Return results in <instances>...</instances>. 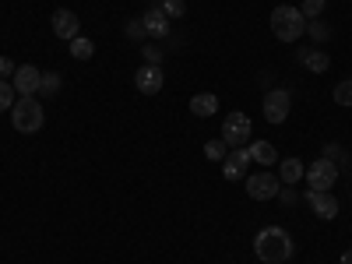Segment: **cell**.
Instances as JSON below:
<instances>
[{"instance_id":"cell-1","label":"cell","mask_w":352,"mask_h":264,"mask_svg":"<svg viewBox=\"0 0 352 264\" xmlns=\"http://www.w3.org/2000/svg\"><path fill=\"white\" fill-rule=\"evenodd\" d=\"M292 236L282 229V226H264L257 229V236H254V254L264 261V264H285L292 257Z\"/></svg>"},{"instance_id":"cell-2","label":"cell","mask_w":352,"mask_h":264,"mask_svg":"<svg viewBox=\"0 0 352 264\" xmlns=\"http://www.w3.org/2000/svg\"><path fill=\"white\" fill-rule=\"evenodd\" d=\"M272 32H275V39H282V43H296V39L307 32L303 11L292 8V4H278V8L272 11Z\"/></svg>"},{"instance_id":"cell-3","label":"cell","mask_w":352,"mask_h":264,"mask_svg":"<svg viewBox=\"0 0 352 264\" xmlns=\"http://www.w3.org/2000/svg\"><path fill=\"white\" fill-rule=\"evenodd\" d=\"M43 106L36 102V96H21L14 106H11V124L18 134H39L43 131Z\"/></svg>"},{"instance_id":"cell-4","label":"cell","mask_w":352,"mask_h":264,"mask_svg":"<svg viewBox=\"0 0 352 264\" xmlns=\"http://www.w3.org/2000/svg\"><path fill=\"white\" fill-rule=\"evenodd\" d=\"M222 141L229 148H247L250 144V116L247 113H229L222 120Z\"/></svg>"},{"instance_id":"cell-5","label":"cell","mask_w":352,"mask_h":264,"mask_svg":"<svg viewBox=\"0 0 352 264\" xmlns=\"http://www.w3.org/2000/svg\"><path fill=\"white\" fill-rule=\"evenodd\" d=\"M307 184H310V190H331L335 187V180H338V166L331 162V159H317V162H310L307 166Z\"/></svg>"},{"instance_id":"cell-6","label":"cell","mask_w":352,"mask_h":264,"mask_svg":"<svg viewBox=\"0 0 352 264\" xmlns=\"http://www.w3.org/2000/svg\"><path fill=\"white\" fill-rule=\"evenodd\" d=\"M289 106H292V99H289L285 88H272V92L264 96V120H268V124H282L289 116Z\"/></svg>"},{"instance_id":"cell-7","label":"cell","mask_w":352,"mask_h":264,"mask_svg":"<svg viewBox=\"0 0 352 264\" xmlns=\"http://www.w3.org/2000/svg\"><path fill=\"white\" fill-rule=\"evenodd\" d=\"M278 187H282V180H278V176H272V173H257V176H250V180H247V194L254 201L278 197Z\"/></svg>"},{"instance_id":"cell-8","label":"cell","mask_w":352,"mask_h":264,"mask_svg":"<svg viewBox=\"0 0 352 264\" xmlns=\"http://www.w3.org/2000/svg\"><path fill=\"white\" fill-rule=\"evenodd\" d=\"M134 85H138V92H141V96H155V92H162L166 74H162L159 64H144V67L134 74Z\"/></svg>"},{"instance_id":"cell-9","label":"cell","mask_w":352,"mask_h":264,"mask_svg":"<svg viewBox=\"0 0 352 264\" xmlns=\"http://www.w3.org/2000/svg\"><path fill=\"white\" fill-rule=\"evenodd\" d=\"M307 204L317 219H335L338 215V197L331 190H307Z\"/></svg>"},{"instance_id":"cell-10","label":"cell","mask_w":352,"mask_h":264,"mask_svg":"<svg viewBox=\"0 0 352 264\" xmlns=\"http://www.w3.org/2000/svg\"><path fill=\"white\" fill-rule=\"evenodd\" d=\"M53 36H56V39H64V43L78 39V36H81V21H78V14H74V11H56V14H53Z\"/></svg>"},{"instance_id":"cell-11","label":"cell","mask_w":352,"mask_h":264,"mask_svg":"<svg viewBox=\"0 0 352 264\" xmlns=\"http://www.w3.org/2000/svg\"><path fill=\"white\" fill-rule=\"evenodd\" d=\"M39 78H43V71H36L32 64H21V67L14 71L11 85H14L18 96H36V92H39Z\"/></svg>"},{"instance_id":"cell-12","label":"cell","mask_w":352,"mask_h":264,"mask_svg":"<svg viewBox=\"0 0 352 264\" xmlns=\"http://www.w3.org/2000/svg\"><path fill=\"white\" fill-rule=\"evenodd\" d=\"M141 25H144V36H152V39H166L169 36V18H166V11L159 4H152L148 11H144Z\"/></svg>"},{"instance_id":"cell-13","label":"cell","mask_w":352,"mask_h":264,"mask_svg":"<svg viewBox=\"0 0 352 264\" xmlns=\"http://www.w3.org/2000/svg\"><path fill=\"white\" fill-rule=\"evenodd\" d=\"M247 166H250V152L247 148H232V155L222 159V176L226 180H243Z\"/></svg>"},{"instance_id":"cell-14","label":"cell","mask_w":352,"mask_h":264,"mask_svg":"<svg viewBox=\"0 0 352 264\" xmlns=\"http://www.w3.org/2000/svg\"><path fill=\"white\" fill-rule=\"evenodd\" d=\"M247 152H250V162H261V169H264V166H272V162H278L275 144H268V141H250V144H247Z\"/></svg>"},{"instance_id":"cell-15","label":"cell","mask_w":352,"mask_h":264,"mask_svg":"<svg viewBox=\"0 0 352 264\" xmlns=\"http://www.w3.org/2000/svg\"><path fill=\"white\" fill-rule=\"evenodd\" d=\"M300 60H303V67H307V71H317V74H320V71H328L331 56H328L324 50H317V46H314V50H307V53L300 56Z\"/></svg>"},{"instance_id":"cell-16","label":"cell","mask_w":352,"mask_h":264,"mask_svg":"<svg viewBox=\"0 0 352 264\" xmlns=\"http://www.w3.org/2000/svg\"><path fill=\"white\" fill-rule=\"evenodd\" d=\"M215 109H219V99H215L212 92H201V96L190 99V113H194V116H212Z\"/></svg>"},{"instance_id":"cell-17","label":"cell","mask_w":352,"mask_h":264,"mask_svg":"<svg viewBox=\"0 0 352 264\" xmlns=\"http://www.w3.org/2000/svg\"><path fill=\"white\" fill-rule=\"evenodd\" d=\"M303 173H307V169H303V162H300V159H285V162H282V169H278V180L292 187Z\"/></svg>"},{"instance_id":"cell-18","label":"cell","mask_w":352,"mask_h":264,"mask_svg":"<svg viewBox=\"0 0 352 264\" xmlns=\"http://www.w3.org/2000/svg\"><path fill=\"white\" fill-rule=\"evenodd\" d=\"M92 53H96L92 39H85V36L71 39V56H74V60H92Z\"/></svg>"},{"instance_id":"cell-19","label":"cell","mask_w":352,"mask_h":264,"mask_svg":"<svg viewBox=\"0 0 352 264\" xmlns=\"http://www.w3.org/2000/svg\"><path fill=\"white\" fill-rule=\"evenodd\" d=\"M56 92H60V74L46 71V74L39 78V96H56Z\"/></svg>"},{"instance_id":"cell-20","label":"cell","mask_w":352,"mask_h":264,"mask_svg":"<svg viewBox=\"0 0 352 264\" xmlns=\"http://www.w3.org/2000/svg\"><path fill=\"white\" fill-rule=\"evenodd\" d=\"M204 155H208L212 162H222V159L229 155V144H226L222 138H215V141H208V144H204Z\"/></svg>"},{"instance_id":"cell-21","label":"cell","mask_w":352,"mask_h":264,"mask_svg":"<svg viewBox=\"0 0 352 264\" xmlns=\"http://www.w3.org/2000/svg\"><path fill=\"white\" fill-rule=\"evenodd\" d=\"M14 102H18V92H14V85L0 78V113H4V109H11Z\"/></svg>"},{"instance_id":"cell-22","label":"cell","mask_w":352,"mask_h":264,"mask_svg":"<svg viewBox=\"0 0 352 264\" xmlns=\"http://www.w3.org/2000/svg\"><path fill=\"white\" fill-rule=\"evenodd\" d=\"M159 8L166 11V18L173 21V18H184L187 14V4H184V0H159Z\"/></svg>"},{"instance_id":"cell-23","label":"cell","mask_w":352,"mask_h":264,"mask_svg":"<svg viewBox=\"0 0 352 264\" xmlns=\"http://www.w3.org/2000/svg\"><path fill=\"white\" fill-rule=\"evenodd\" d=\"M324 8H328V0H303L300 11H303V18L310 21V18H320V11H324Z\"/></svg>"},{"instance_id":"cell-24","label":"cell","mask_w":352,"mask_h":264,"mask_svg":"<svg viewBox=\"0 0 352 264\" xmlns=\"http://www.w3.org/2000/svg\"><path fill=\"white\" fill-rule=\"evenodd\" d=\"M335 102L338 106H352V78L342 81V85H335Z\"/></svg>"},{"instance_id":"cell-25","label":"cell","mask_w":352,"mask_h":264,"mask_svg":"<svg viewBox=\"0 0 352 264\" xmlns=\"http://www.w3.org/2000/svg\"><path fill=\"white\" fill-rule=\"evenodd\" d=\"M141 53H144V64H159L162 56H166V50H162V46H144Z\"/></svg>"},{"instance_id":"cell-26","label":"cell","mask_w":352,"mask_h":264,"mask_svg":"<svg viewBox=\"0 0 352 264\" xmlns=\"http://www.w3.org/2000/svg\"><path fill=\"white\" fill-rule=\"evenodd\" d=\"M307 32H310L314 39H328V28H324V25H317V21H307Z\"/></svg>"},{"instance_id":"cell-27","label":"cell","mask_w":352,"mask_h":264,"mask_svg":"<svg viewBox=\"0 0 352 264\" xmlns=\"http://www.w3.org/2000/svg\"><path fill=\"white\" fill-rule=\"evenodd\" d=\"M14 71H18V67L8 60V56H0V78H14Z\"/></svg>"},{"instance_id":"cell-28","label":"cell","mask_w":352,"mask_h":264,"mask_svg":"<svg viewBox=\"0 0 352 264\" xmlns=\"http://www.w3.org/2000/svg\"><path fill=\"white\" fill-rule=\"evenodd\" d=\"M127 36L141 39V36H144V25H141V21H131V25H127Z\"/></svg>"},{"instance_id":"cell-29","label":"cell","mask_w":352,"mask_h":264,"mask_svg":"<svg viewBox=\"0 0 352 264\" xmlns=\"http://www.w3.org/2000/svg\"><path fill=\"white\" fill-rule=\"evenodd\" d=\"M278 197H282V204H292V201H296V194H292V190H278Z\"/></svg>"},{"instance_id":"cell-30","label":"cell","mask_w":352,"mask_h":264,"mask_svg":"<svg viewBox=\"0 0 352 264\" xmlns=\"http://www.w3.org/2000/svg\"><path fill=\"white\" fill-rule=\"evenodd\" d=\"M342 264H352V250H349V254H345V257H342Z\"/></svg>"}]
</instances>
